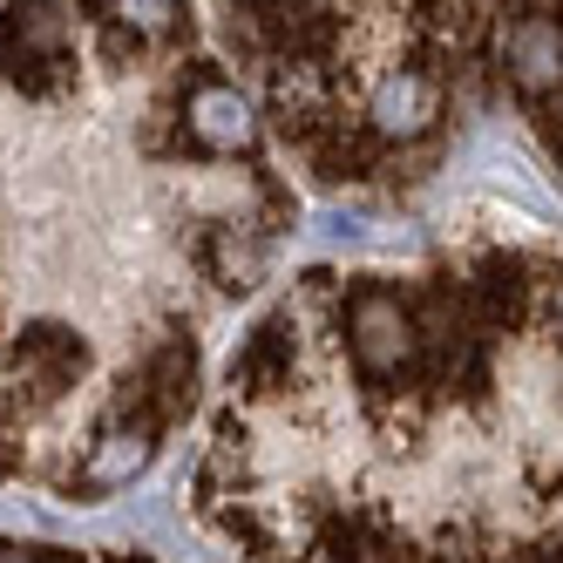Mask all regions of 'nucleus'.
I'll return each instance as SVG.
<instances>
[{
    "instance_id": "nucleus-1",
    "label": "nucleus",
    "mask_w": 563,
    "mask_h": 563,
    "mask_svg": "<svg viewBox=\"0 0 563 563\" xmlns=\"http://www.w3.org/2000/svg\"><path fill=\"white\" fill-rule=\"evenodd\" d=\"M197 503L252 550L563 556V245L319 272L238 346Z\"/></svg>"
},
{
    "instance_id": "nucleus-2",
    "label": "nucleus",
    "mask_w": 563,
    "mask_h": 563,
    "mask_svg": "<svg viewBox=\"0 0 563 563\" xmlns=\"http://www.w3.org/2000/svg\"><path fill=\"white\" fill-rule=\"evenodd\" d=\"M286 143L333 184H421L489 102L496 0H231Z\"/></svg>"
},
{
    "instance_id": "nucleus-3",
    "label": "nucleus",
    "mask_w": 563,
    "mask_h": 563,
    "mask_svg": "<svg viewBox=\"0 0 563 563\" xmlns=\"http://www.w3.org/2000/svg\"><path fill=\"white\" fill-rule=\"evenodd\" d=\"M489 96L516 109L522 136L563 190V0H496Z\"/></svg>"
}]
</instances>
